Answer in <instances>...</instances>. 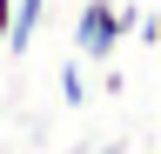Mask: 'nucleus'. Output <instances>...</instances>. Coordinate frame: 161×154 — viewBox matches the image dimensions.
<instances>
[{
  "label": "nucleus",
  "mask_w": 161,
  "mask_h": 154,
  "mask_svg": "<svg viewBox=\"0 0 161 154\" xmlns=\"http://www.w3.org/2000/svg\"><path fill=\"white\" fill-rule=\"evenodd\" d=\"M128 34H148V13L134 7H114V0H80V20H74V54L80 61H114V47L128 40Z\"/></svg>",
  "instance_id": "obj_1"
},
{
  "label": "nucleus",
  "mask_w": 161,
  "mask_h": 154,
  "mask_svg": "<svg viewBox=\"0 0 161 154\" xmlns=\"http://www.w3.org/2000/svg\"><path fill=\"white\" fill-rule=\"evenodd\" d=\"M40 13H47V0H14V27H7V54H27L34 34H40Z\"/></svg>",
  "instance_id": "obj_2"
},
{
  "label": "nucleus",
  "mask_w": 161,
  "mask_h": 154,
  "mask_svg": "<svg viewBox=\"0 0 161 154\" xmlns=\"http://www.w3.org/2000/svg\"><path fill=\"white\" fill-rule=\"evenodd\" d=\"M60 94H67V107H80V101H87V87H80V67H74V61L60 67Z\"/></svg>",
  "instance_id": "obj_3"
},
{
  "label": "nucleus",
  "mask_w": 161,
  "mask_h": 154,
  "mask_svg": "<svg viewBox=\"0 0 161 154\" xmlns=\"http://www.w3.org/2000/svg\"><path fill=\"white\" fill-rule=\"evenodd\" d=\"M7 27H14V0H0V47H7Z\"/></svg>",
  "instance_id": "obj_4"
},
{
  "label": "nucleus",
  "mask_w": 161,
  "mask_h": 154,
  "mask_svg": "<svg viewBox=\"0 0 161 154\" xmlns=\"http://www.w3.org/2000/svg\"><path fill=\"white\" fill-rule=\"evenodd\" d=\"M108 154H121V147H108Z\"/></svg>",
  "instance_id": "obj_5"
}]
</instances>
